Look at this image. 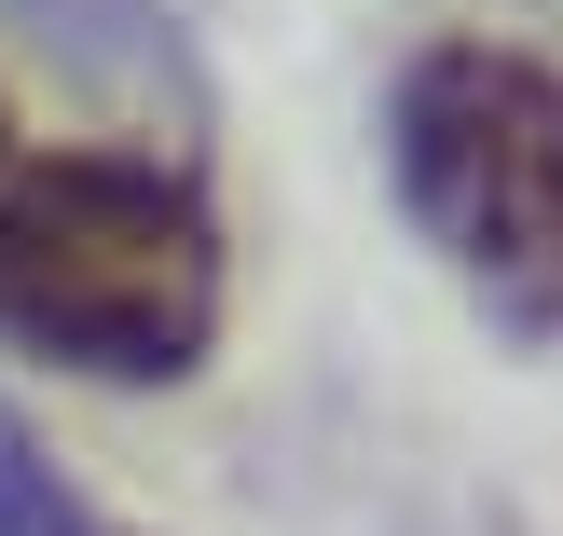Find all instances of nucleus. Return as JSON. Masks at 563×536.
<instances>
[{
  "mask_svg": "<svg viewBox=\"0 0 563 536\" xmlns=\"http://www.w3.org/2000/svg\"><path fill=\"white\" fill-rule=\"evenodd\" d=\"M399 207L495 317L563 330V69L509 42H427L385 97Z\"/></svg>",
  "mask_w": 563,
  "mask_h": 536,
  "instance_id": "obj_2",
  "label": "nucleus"
},
{
  "mask_svg": "<svg viewBox=\"0 0 563 536\" xmlns=\"http://www.w3.org/2000/svg\"><path fill=\"white\" fill-rule=\"evenodd\" d=\"M0 152H14V138H0Z\"/></svg>",
  "mask_w": 563,
  "mask_h": 536,
  "instance_id": "obj_4",
  "label": "nucleus"
},
{
  "mask_svg": "<svg viewBox=\"0 0 563 536\" xmlns=\"http://www.w3.org/2000/svg\"><path fill=\"white\" fill-rule=\"evenodd\" d=\"M0 536H124L97 495L69 482V468L42 455V440H27V413H14V400H0Z\"/></svg>",
  "mask_w": 563,
  "mask_h": 536,
  "instance_id": "obj_3",
  "label": "nucleus"
},
{
  "mask_svg": "<svg viewBox=\"0 0 563 536\" xmlns=\"http://www.w3.org/2000/svg\"><path fill=\"white\" fill-rule=\"evenodd\" d=\"M0 330L97 385H179L220 330L207 207L124 152H0Z\"/></svg>",
  "mask_w": 563,
  "mask_h": 536,
  "instance_id": "obj_1",
  "label": "nucleus"
}]
</instances>
